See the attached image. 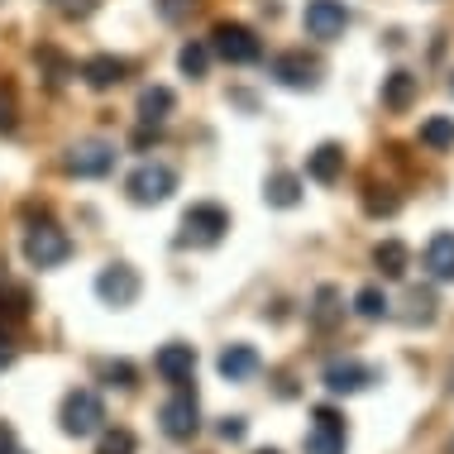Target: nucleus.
<instances>
[{"label": "nucleus", "instance_id": "1", "mask_svg": "<svg viewBox=\"0 0 454 454\" xmlns=\"http://www.w3.org/2000/svg\"><path fill=\"white\" fill-rule=\"evenodd\" d=\"M211 53H220L230 67H249L263 58V43L249 24H235V20H220L211 29Z\"/></svg>", "mask_w": 454, "mask_h": 454}, {"label": "nucleus", "instance_id": "2", "mask_svg": "<svg viewBox=\"0 0 454 454\" xmlns=\"http://www.w3.org/2000/svg\"><path fill=\"white\" fill-rule=\"evenodd\" d=\"M230 230V211L215 201H196L187 215H182V244H196V249H211V244L225 239Z\"/></svg>", "mask_w": 454, "mask_h": 454}, {"label": "nucleus", "instance_id": "3", "mask_svg": "<svg viewBox=\"0 0 454 454\" xmlns=\"http://www.w3.org/2000/svg\"><path fill=\"white\" fill-rule=\"evenodd\" d=\"M101 421H106V407H101V397H96L91 387H72L63 397V431L72 440L96 435V431H101Z\"/></svg>", "mask_w": 454, "mask_h": 454}, {"label": "nucleus", "instance_id": "4", "mask_svg": "<svg viewBox=\"0 0 454 454\" xmlns=\"http://www.w3.org/2000/svg\"><path fill=\"white\" fill-rule=\"evenodd\" d=\"M125 192H129L134 206H158V201H168V196L177 192V173L168 163H139L129 173Z\"/></svg>", "mask_w": 454, "mask_h": 454}, {"label": "nucleus", "instance_id": "5", "mask_svg": "<svg viewBox=\"0 0 454 454\" xmlns=\"http://www.w3.org/2000/svg\"><path fill=\"white\" fill-rule=\"evenodd\" d=\"M158 421H163V435L168 440H192L196 431H201V407H196V392L182 383L173 397L158 407Z\"/></svg>", "mask_w": 454, "mask_h": 454}, {"label": "nucleus", "instance_id": "6", "mask_svg": "<svg viewBox=\"0 0 454 454\" xmlns=\"http://www.w3.org/2000/svg\"><path fill=\"white\" fill-rule=\"evenodd\" d=\"M67 254H72V239L58 225L24 230V259H29L34 268H58V263H67Z\"/></svg>", "mask_w": 454, "mask_h": 454}, {"label": "nucleus", "instance_id": "7", "mask_svg": "<svg viewBox=\"0 0 454 454\" xmlns=\"http://www.w3.org/2000/svg\"><path fill=\"white\" fill-rule=\"evenodd\" d=\"M306 34L311 39H321V43H335L340 34L349 29V10H345V0H306Z\"/></svg>", "mask_w": 454, "mask_h": 454}, {"label": "nucleus", "instance_id": "8", "mask_svg": "<svg viewBox=\"0 0 454 454\" xmlns=\"http://www.w3.org/2000/svg\"><path fill=\"white\" fill-rule=\"evenodd\" d=\"M139 287L144 282L129 263H110V268L96 273V297H101L106 306H134L139 301Z\"/></svg>", "mask_w": 454, "mask_h": 454}, {"label": "nucleus", "instance_id": "9", "mask_svg": "<svg viewBox=\"0 0 454 454\" xmlns=\"http://www.w3.org/2000/svg\"><path fill=\"white\" fill-rule=\"evenodd\" d=\"M306 454H345V416H340L335 407H316L311 411Z\"/></svg>", "mask_w": 454, "mask_h": 454}, {"label": "nucleus", "instance_id": "10", "mask_svg": "<svg viewBox=\"0 0 454 454\" xmlns=\"http://www.w3.org/2000/svg\"><path fill=\"white\" fill-rule=\"evenodd\" d=\"M110 168H115V144H106V139H82L77 149L67 153L72 177H106Z\"/></svg>", "mask_w": 454, "mask_h": 454}, {"label": "nucleus", "instance_id": "11", "mask_svg": "<svg viewBox=\"0 0 454 454\" xmlns=\"http://www.w3.org/2000/svg\"><path fill=\"white\" fill-rule=\"evenodd\" d=\"M153 373L163 378V383H173V387L192 383V373H196V349H192V345H182V340L163 345V349L153 354Z\"/></svg>", "mask_w": 454, "mask_h": 454}, {"label": "nucleus", "instance_id": "12", "mask_svg": "<svg viewBox=\"0 0 454 454\" xmlns=\"http://www.w3.org/2000/svg\"><path fill=\"white\" fill-rule=\"evenodd\" d=\"M273 77L282 82V87L301 91V87H316L321 63H316V58H306L301 48H292V53H278V58H273Z\"/></svg>", "mask_w": 454, "mask_h": 454}, {"label": "nucleus", "instance_id": "13", "mask_svg": "<svg viewBox=\"0 0 454 454\" xmlns=\"http://www.w3.org/2000/svg\"><path fill=\"white\" fill-rule=\"evenodd\" d=\"M368 383H378V373L359 359H335L325 364V387L335 392V397H349V392H364Z\"/></svg>", "mask_w": 454, "mask_h": 454}, {"label": "nucleus", "instance_id": "14", "mask_svg": "<svg viewBox=\"0 0 454 454\" xmlns=\"http://www.w3.org/2000/svg\"><path fill=\"white\" fill-rule=\"evenodd\" d=\"M82 77H87L91 91H110V87H120V82L129 77V63H125V58H115V53H96V58L82 63Z\"/></svg>", "mask_w": 454, "mask_h": 454}, {"label": "nucleus", "instance_id": "15", "mask_svg": "<svg viewBox=\"0 0 454 454\" xmlns=\"http://www.w3.org/2000/svg\"><path fill=\"white\" fill-rule=\"evenodd\" d=\"M215 368H220V378H230V383H244V378L259 373V349L254 345H225Z\"/></svg>", "mask_w": 454, "mask_h": 454}, {"label": "nucleus", "instance_id": "16", "mask_svg": "<svg viewBox=\"0 0 454 454\" xmlns=\"http://www.w3.org/2000/svg\"><path fill=\"white\" fill-rule=\"evenodd\" d=\"M311 325L316 330H335L340 325V316H345V297H340V287L335 282H321V287H316V297H311Z\"/></svg>", "mask_w": 454, "mask_h": 454}, {"label": "nucleus", "instance_id": "17", "mask_svg": "<svg viewBox=\"0 0 454 454\" xmlns=\"http://www.w3.org/2000/svg\"><path fill=\"white\" fill-rule=\"evenodd\" d=\"M426 273L435 282H454V230H440L426 244Z\"/></svg>", "mask_w": 454, "mask_h": 454}, {"label": "nucleus", "instance_id": "18", "mask_svg": "<svg viewBox=\"0 0 454 454\" xmlns=\"http://www.w3.org/2000/svg\"><path fill=\"white\" fill-rule=\"evenodd\" d=\"M340 173H345V149H340V144H321V149L306 158V177L321 182V187L340 182Z\"/></svg>", "mask_w": 454, "mask_h": 454}, {"label": "nucleus", "instance_id": "19", "mask_svg": "<svg viewBox=\"0 0 454 454\" xmlns=\"http://www.w3.org/2000/svg\"><path fill=\"white\" fill-rule=\"evenodd\" d=\"M416 87H421V77H416V72H407V67L387 72V77H383V106L387 110H407L416 101Z\"/></svg>", "mask_w": 454, "mask_h": 454}, {"label": "nucleus", "instance_id": "20", "mask_svg": "<svg viewBox=\"0 0 454 454\" xmlns=\"http://www.w3.org/2000/svg\"><path fill=\"white\" fill-rule=\"evenodd\" d=\"M407 263H411V249H407L402 239H383V244L373 249V268H378L383 278H407Z\"/></svg>", "mask_w": 454, "mask_h": 454}, {"label": "nucleus", "instance_id": "21", "mask_svg": "<svg viewBox=\"0 0 454 454\" xmlns=\"http://www.w3.org/2000/svg\"><path fill=\"white\" fill-rule=\"evenodd\" d=\"M173 106H177V96L168 91V87H144V96H139V120H144V125H163V120L173 115Z\"/></svg>", "mask_w": 454, "mask_h": 454}, {"label": "nucleus", "instance_id": "22", "mask_svg": "<svg viewBox=\"0 0 454 454\" xmlns=\"http://www.w3.org/2000/svg\"><path fill=\"white\" fill-rule=\"evenodd\" d=\"M263 201L278 206V211L297 206L301 201V177L297 173H273V177H268V187H263Z\"/></svg>", "mask_w": 454, "mask_h": 454}, {"label": "nucleus", "instance_id": "23", "mask_svg": "<svg viewBox=\"0 0 454 454\" xmlns=\"http://www.w3.org/2000/svg\"><path fill=\"white\" fill-rule=\"evenodd\" d=\"M421 144H426L431 153L454 149V120H450V115H431V120H421Z\"/></svg>", "mask_w": 454, "mask_h": 454}, {"label": "nucleus", "instance_id": "24", "mask_svg": "<svg viewBox=\"0 0 454 454\" xmlns=\"http://www.w3.org/2000/svg\"><path fill=\"white\" fill-rule=\"evenodd\" d=\"M24 316H29V292H24V287H10V282H5V297H0V330L10 335V325L24 321Z\"/></svg>", "mask_w": 454, "mask_h": 454}, {"label": "nucleus", "instance_id": "25", "mask_svg": "<svg viewBox=\"0 0 454 454\" xmlns=\"http://www.w3.org/2000/svg\"><path fill=\"white\" fill-rule=\"evenodd\" d=\"M354 311H359L364 321H383V316L392 311V301L383 297V287H359L354 292Z\"/></svg>", "mask_w": 454, "mask_h": 454}, {"label": "nucleus", "instance_id": "26", "mask_svg": "<svg viewBox=\"0 0 454 454\" xmlns=\"http://www.w3.org/2000/svg\"><path fill=\"white\" fill-rule=\"evenodd\" d=\"M177 67L187 72V77H206V67H211V43H187L177 53Z\"/></svg>", "mask_w": 454, "mask_h": 454}, {"label": "nucleus", "instance_id": "27", "mask_svg": "<svg viewBox=\"0 0 454 454\" xmlns=\"http://www.w3.org/2000/svg\"><path fill=\"white\" fill-rule=\"evenodd\" d=\"M134 450H139V440H134V431H125V426L101 431V440H96V454H134Z\"/></svg>", "mask_w": 454, "mask_h": 454}, {"label": "nucleus", "instance_id": "28", "mask_svg": "<svg viewBox=\"0 0 454 454\" xmlns=\"http://www.w3.org/2000/svg\"><path fill=\"white\" fill-rule=\"evenodd\" d=\"M407 306H411V311H407V325H431V321H435V292H421V287H416L411 297H407Z\"/></svg>", "mask_w": 454, "mask_h": 454}, {"label": "nucleus", "instance_id": "29", "mask_svg": "<svg viewBox=\"0 0 454 454\" xmlns=\"http://www.w3.org/2000/svg\"><path fill=\"white\" fill-rule=\"evenodd\" d=\"M20 125V96H15V82H0V134H10Z\"/></svg>", "mask_w": 454, "mask_h": 454}, {"label": "nucleus", "instance_id": "30", "mask_svg": "<svg viewBox=\"0 0 454 454\" xmlns=\"http://www.w3.org/2000/svg\"><path fill=\"white\" fill-rule=\"evenodd\" d=\"M101 378H106V387H125V392H129L139 373H134L129 359H110V364H101Z\"/></svg>", "mask_w": 454, "mask_h": 454}, {"label": "nucleus", "instance_id": "31", "mask_svg": "<svg viewBox=\"0 0 454 454\" xmlns=\"http://www.w3.org/2000/svg\"><path fill=\"white\" fill-rule=\"evenodd\" d=\"M244 431H249V421H244V416H225V421L215 426V435H220V440H230V445H239Z\"/></svg>", "mask_w": 454, "mask_h": 454}, {"label": "nucleus", "instance_id": "32", "mask_svg": "<svg viewBox=\"0 0 454 454\" xmlns=\"http://www.w3.org/2000/svg\"><path fill=\"white\" fill-rule=\"evenodd\" d=\"M53 5H58V10H63V15H67V20H87V15H91V10H96V0H53Z\"/></svg>", "mask_w": 454, "mask_h": 454}, {"label": "nucleus", "instance_id": "33", "mask_svg": "<svg viewBox=\"0 0 454 454\" xmlns=\"http://www.w3.org/2000/svg\"><path fill=\"white\" fill-rule=\"evenodd\" d=\"M10 364H15V345H10V335L0 330V368H10Z\"/></svg>", "mask_w": 454, "mask_h": 454}, {"label": "nucleus", "instance_id": "34", "mask_svg": "<svg viewBox=\"0 0 454 454\" xmlns=\"http://www.w3.org/2000/svg\"><path fill=\"white\" fill-rule=\"evenodd\" d=\"M20 445H15V431H10L5 421H0V454H15Z\"/></svg>", "mask_w": 454, "mask_h": 454}, {"label": "nucleus", "instance_id": "35", "mask_svg": "<svg viewBox=\"0 0 454 454\" xmlns=\"http://www.w3.org/2000/svg\"><path fill=\"white\" fill-rule=\"evenodd\" d=\"M182 5H187V0H168V15H177Z\"/></svg>", "mask_w": 454, "mask_h": 454}, {"label": "nucleus", "instance_id": "36", "mask_svg": "<svg viewBox=\"0 0 454 454\" xmlns=\"http://www.w3.org/2000/svg\"><path fill=\"white\" fill-rule=\"evenodd\" d=\"M259 454H282V450H259Z\"/></svg>", "mask_w": 454, "mask_h": 454}, {"label": "nucleus", "instance_id": "37", "mask_svg": "<svg viewBox=\"0 0 454 454\" xmlns=\"http://www.w3.org/2000/svg\"><path fill=\"white\" fill-rule=\"evenodd\" d=\"M450 91H454V82H450Z\"/></svg>", "mask_w": 454, "mask_h": 454}, {"label": "nucleus", "instance_id": "38", "mask_svg": "<svg viewBox=\"0 0 454 454\" xmlns=\"http://www.w3.org/2000/svg\"><path fill=\"white\" fill-rule=\"evenodd\" d=\"M15 454H24V450H15Z\"/></svg>", "mask_w": 454, "mask_h": 454}]
</instances>
